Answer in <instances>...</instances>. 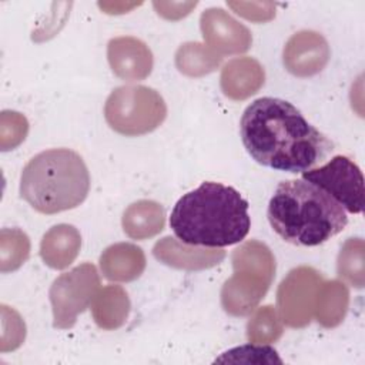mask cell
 Segmentation results:
<instances>
[{
	"label": "cell",
	"instance_id": "cell-2",
	"mask_svg": "<svg viewBox=\"0 0 365 365\" xmlns=\"http://www.w3.org/2000/svg\"><path fill=\"white\" fill-rule=\"evenodd\" d=\"M170 227L181 242L228 247L241 242L251 228L248 202L235 188L205 181L175 202Z\"/></svg>",
	"mask_w": 365,
	"mask_h": 365
},
{
	"label": "cell",
	"instance_id": "cell-20",
	"mask_svg": "<svg viewBox=\"0 0 365 365\" xmlns=\"http://www.w3.org/2000/svg\"><path fill=\"white\" fill-rule=\"evenodd\" d=\"M222 61V57L208 46L190 41L181 44L175 53V66L180 73L188 77H201L212 73Z\"/></svg>",
	"mask_w": 365,
	"mask_h": 365
},
{
	"label": "cell",
	"instance_id": "cell-26",
	"mask_svg": "<svg viewBox=\"0 0 365 365\" xmlns=\"http://www.w3.org/2000/svg\"><path fill=\"white\" fill-rule=\"evenodd\" d=\"M237 14L252 21H268L275 16L272 3H228Z\"/></svg>",
	"mask_w": 365,
	"mask_h": 365
},
{
	"label": "cell",
	"instance_id": "cell-9",
	"mask_svg": "<svg viewBox=\"0 0 365 365\" xmlns=\"http://www.w3.org/2000/svg\"><path fill=\"white\" fill-rule=\"evenodd\" d=\"M322 282L321 272L307 265L297 267L287 274L277 291V305L284 324L291 328H304L311 322Z\"/></svg>",
	"mask_w": 365,
	"mask_h": 365
},
{
	"label": "cell",
	"instance_id": "cell-14",
	"mask_svg": "<svg viewBox=\"0 0 365 365\" xmlns=\"http://www.w3.org/2000/svg\"><path fill=\"white\" fill-rule=\"evenodd\" d=\"M265 81L264 67L252 57L230 60L221 71L220 84L222 93L235 101L254 96Z\"/></svg>",
	"mask_w": 365,
	"mask_h": 365
},
{
	"label": "cell",
	"instance_id": "cell-24",
	"mask_svg": "<svg viewBox=\"0 0 365 365\" xmlns=\"http://www.w3.org/2000/svg\"><path fill=\"white\" fill-rule=\"evenodd\" d=\"M215 362H245V364H282L277 351L264 344H248L224 352Z\"/></svg>",
	"mask_w": 365,
	"mask_h": 365
},
{
	"label": "cell",
	"instance_id": "cell-25",
	"mask_svg": "<svg viewBox=\"0 0 365 365\" xmlns=\"http://www.w3.org/2000/svg\"><path fill=\"white\" fill-rule=\"evenodd\" d=\"M3 114L7 117L11 127H9L7 123L0 120V133H1V150H10L17 147L27 135L29 131V123L24 115H21L17 111H3Z\"/></svg>",
	"mask_w": 365,
	"mask_h": 365
},
{
	"label": "cell",
	"instance_id": "cell-12",
	"mask_svg": "<svg viewBox=\"0 0 365 365\" xmlns=\"http://www.w3.org/2000/svg\"><path fill=\"white\" fill-rule=\"evenodd\" d=\"M107 58L113 73L127 81L144 80L154 64L148 46L131 36L111 38L107 44Z\"/></svg>",
	"mask_w": 365,
	"mask_h": 365
},
{
	"label": "cell",
	"instance_id": "cell-4",
	"mask_svg": "<svg viewBox=\"0 0 365 365\" xmlns=\"http://www.w3.org/2000/svg\"><path fill=\"white\" fill-rule=\"evenodd\" d=\"M90 190V174L80 154L51 148L36 154L23 168L20 195L41 214H57L80 205Z\"/></svg>",
	"mask_w": 365,
	"mask_h": 365
},
{
	"label": "cell",
	"instance_id": "cell-18",
	"mask_svg": "<svg viewBox=\"0 0 365 365\" xmlns=\"http://www.w3.org/2000/svg\"><path fill=\"white\" fill-rule=\"evenodd\" d=\"M130 298L120 285H107L100 289L93 302L91 312L96 324L106 331H113L124 325L130 314Z\"/></svg>",
	"mask_w": 365,
	"mask_h": 365
},
{
	"label": "cell",
	"instance_id": "cell-5",
	"mask_svg": "<svg viewBox=\"0 0 365 365\" xmlns=\"http://www.w3.org/2000/svg\"><path fill=\"white\" fill-rule=\"evenodd\" d=\"M234 274L221 288V305L234 317L250 315L265 297L275 277V258L261 241L241 244L231 255Z\"/></svg>",
	"mask_w": 365,
	"mask_h": 365
},
{
	"label": "cell",
	"instance_id": "cell-10",
	"mask_svg": "<svg viewBox=\"0 0 365 365\" xmlns=\"http://www.w3.org/2000/svg\"><path fill=\"white\" fill-rule=\"evenodd\" d=\"M200 27L207 46L221 57L245 53L252 43L250 30L220 7L204 10Z\"/></svg>",
	"mask_w": 365,
	"mask_h": 365
},
{
	"label": "cell",
	"instance_id": "cell-11",
	"mask_svg": "<svg viewBox=\"0 0 365 365\" xmlns=\"http://www.w3.org/2000/svg\"><path fill=\"white\" fill-rule=\"evenodd\" d=\"M331 50L325 37L312 30H301L285 43L282 61L295 77H311L325 68Z\"/></svg>",
	"mask_w": 365,
	"mask_h": 365
},
{
	"label": "cell",
	"instance_id": "cell-21",
	"mask_svg": "<svg viewBox=\"0 0 365 365\" xmlns=\"http://www.w3.org/2000/svg\"><path fill=\"white\" fill-rule=\"evenodd\" d=\"M338 275L348 284L362 288L365 284V244L362 238H348L336 258Z\"/></svg>",
	"mask_w": 365,
	"mask_h": 365
},
{
	"label": "cell",
	"instance_id": "cell-16",
	"mask_svg": "<svg viewBox=\"0 0 365 365\" xmlns=\"http://www.w3.org/2000/svg\"><path fill=\"white\" fill-rule=\"evenodd\" d=\"M81 235L74 225L57 224L41 238L40 257L53 269L67 268L78 255Z\"/></svg>",
	"mask_w": 365,
	"mask_h": 365
},
{
	"label": "cell",
	"instance_id": "cell-8",
	"mask_svg": "<svg viewBox=\"0 0 365 365\" xmlns=\"http://www.w3.org/2000/svg\"><path fill=\"white\" fill-rule=\"evenodd\" d=\"M312 182L352 214L364 210V177L361 168L348 155H334L327 164L302 173Z\"/></svg>",
	"mask_w": 365,
	"mask_h": 365
},
{
	"label": "cell",
	"instance_id": "cell-1",
	"mask_svg": "<svg viewBox=\"0 0 365 365\" xmlns=\"http://www.w3.org/2000/svg\"><path fill=\"white\" fill-rule=\"evenodd\" d=\"M240 134L258 164L292 174L312 170L334 150L295 106L275 97L257 98L244 110Z\"/></svg>",
	"mask_w": 365,
	"mask_h": 365
},
{
	"label": "cell",
	"instance_id": "cell-15",
	"mask_svg": "<svg viewBox=\"0 0 365 365\" xmlns=\"http://www.w3.org/2000/svg\"><path fill=\"white\" fill-rule=\"evenodd\" d=\"M100 268L108 281L130 282L143 274L145 268V255L135 244H113L103 251L100 257Z\"/></svg>",
	"mask_w": 365,
	"mask_h": 365
},
{
	"label": "cell",
	"instance_id": "cell-17",
	"mask_svg": "<svg viewBox=\"0 0 365 365\" xmlns=\"http://www.w3.org/2000/svg\"><path fill=\"white\" fill-rule=\"evenodd\" d=\"M165 224V212L161 204L153 200H138L127 207L121 225L133 240H147L160 234Z\"/></svg>",
	"mask_w": 365,
	"mask_h": 365
},
{
	"label": "cell",
	"instance_id": "cell-23",
	"mask_svg": "<svg viewBox=\"0 0 365 365\" xmlns=\"http://www.w3.org/2000/svg\"><path fill=\"white\" fill-rule=\"evenodd\" d=\"M282 332V319L272 305L259 307L247 324V338L251 344L275 342Z\"/></svg>",
	"mask_w": 365,
	"mask_h": 365
},
{
	"label": "cell",
	"instance_id": "cell-3",
	"mask_svg": "<svg viewBox=\"0 0 365 365\" xmlns=\"http://www.w3.org/2000/svg\"><path fill=\"white\" fill-rule=\"evenodd\" d=\"M267 215L272 230L298 247L324 244L348 224L345 210L324 190L302 178L277 185Z\"/></svg>",
	"mask_w": 365,
	"mask_h": 365
},
{
	"label": "cell",
	"instance_id": "cell-7",
	"mask_svg": "<svg viewBox=\"0 0 365 365\" xmlns=\"http://www.w3.org/2000/svg\"><path fill=\"white\" fill-rule=\"evenodd\" d=\"M100 289L97 268L84 262L68 272L57 277L50 287V302L53 309V327L58 329L71 328L78 314L84 312Z\"/></svg>",
	"mask_w": 365,
	"mask_h": 365
},
{
	"label": "cell",
	"instance_id": "cell-6",
	"mask_svg": "<svg viewBox=\"0 0 365 365\" xmlns=\"http://www.w3.org/2000/svg\"><path fill=\"white\" fill-rule=\"evenodd\" d=\"M107 124L118 134L135 137L154 131L167 117L164 98L147 86H120L104 106Z\"/></svg>",
	"mask_w": 365,
	"mask_h": 365
},
{
	"label": "cell",
	"instance_id": "cell-19",
	"mask_svg": "<svg viewBox=\"0 0 365 365\" xmlns=\"http://www.w3.org/2000/svg\"><path fill=\"white\" fill-rule=\"evenodd\" d=\"M349 305V291L338 279L324 281L318 289L314 315L325 328H334L342 322Z\"/></svg>",
	"mask_w": 365,
	"mask_h": 365
},
{
	"label": "cell",
	"instance_id": "cell-13",
	"mask_svg": "<svg viewBox=\"0 0 365 365\" xmlns=\"http://www.w3.org/2000/svg\"><path fill=\"white\" fill-rule=\"evenodd\" d=\"M153 255L168 267L198 271L218 265L225 258V251L190 245L173 237H164L153 247Z\"/></svg>",
	"mask_w": 365,
	"mask_h": 365
},
{
	"label": "cell",
	"instance_id": "cell-22",
	"mask_svg": "<svg viewBox=\"0 0 365 365\" xmlns=\"http://www.w3.org/2000/svg\"><path fill=\"white\" fill-rule=\"evenodd\" d=\"M30 255V240L19 228H3L0 232V271L20 268Z\"/></svg>",
	"mask_w": 365,
	"mask_h": 365
}]
</instances>
